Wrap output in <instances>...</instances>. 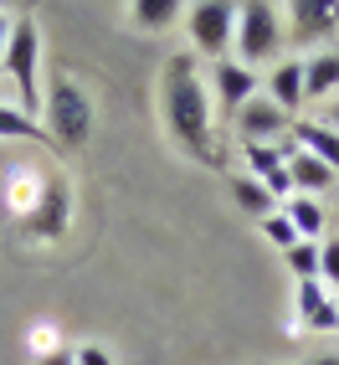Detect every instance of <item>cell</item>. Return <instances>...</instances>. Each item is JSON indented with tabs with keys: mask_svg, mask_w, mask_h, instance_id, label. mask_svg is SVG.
I'll return each instance as SVG.
<instances>
[{
	"mask_svg": "<svg viewBox=\"0 0 339 365\" xmlns=\"http://www.w3.org/2000/svg\"><path fill=\"white\" fill-rule=\"evenodd\" d=\"M0 88H6V72H0Z\"/></svg>",
	"mask_w": 339,
	"mask_h": 365,
	"instance_id": "83f0119b",
	"label": "cell"
},
{
	"mask_svg": "<svg viewBox=\"0 0 339 365\" xmlns=\"http://www.w3.org/2000/svg\"><path fill=\"white\" fill-rule=\"evenodd\" d=\"M231 124H236L241 144H283V134L293 129V118H288L273 98H262V93H257V98H252L247 108H241V113L231 118Z\"/></svg>",
	"mask_w": 339,
	"mask_h": 365,
	"instance_id": "30bf717a",
	"label": "cell"
},
{
	"mask_svg": "<svg viewBox=\"0 0 339 365\" xmlns=\"http://www.w3.org/2000/svg\"><path fill=\"white\" fill-rule=\"evenodd\" d=\"M252 98H257V72H252V67H241V62H231V57L211 67V103H216V113H221V118H236Z\"/></svg>",
	"mask_w": 339,
	"mask_h": 365,
	"instance_id": "9c48e42d",
	"label": "cell"
},
{
	"mask_svg": "<svg viewBox=\"0 0 339 365\" xmlns=\"http://www.w3.org/2000/svg\"><path fill=\"white\" fill-rule=\"evenodd\" d=\"M160 118L165 134L180 144L190 160L221 165V144H216V103L201 78V62L190 52H170L160 67Z\"/></svg>",
	"mask_w": 339,
	"mask_h": 365,
	"instance_id": "6da1fadb",
	"label": "cell"
},
{
	"mask_svg": "<svg viewBox=\"0 0 339 365\" xmlns=\"http://www.w3.org/2000/svg\"><path fill=\"white\" fill-rule=\"evenodd\" d=\"M11 26H16V16H11V11H0V57H6V41H11Z\"/></svg>",
	"mask_w": 339,
	"mask_h": 365,
	"instance_id": "484cf974",
	"label": "cell"
},
{
	"mask_svg": "<svg viewBox=\"0 0 339 365\" xmlns=\"http://www.w3.org/2000/svg\"><path fill=\"white\" fill-rule=\"evenodd\" d=\"M288 144L313 160H324L334 175H339V134L329 124H319V118H293V129H288Z\"/></svg>",
	"mask_w": 339,
	"mask_h": 365,
	"instance_id": "7c38bea8",
	"label": "cell"
},
{
	"mask_svg": "<svg viewBox=\"0 0 339 365\" xmlns=\"http://www.w3.org/2000/svg\"><path fill=\"white\" fill-rule=\"evenodd\" d=\"M262 98H273L288 118H303L308 93H303V57H283L268 67V83H262Z\"/></svg>",
	"mask_w": 339,
	"mask_h": 365,
	"instance_id": "8fae6325",
	"label": "cell"
},
{
	"mask_svg": "<svg viewBox=\"0 0 339 365\" xmlns=\"http://www.w3.org/2000/svg\"><path fill=\"white\" fill-rule=\"evenodd\" d=\"M124 21L134 31H165V26H175V21H185V6L180 0H129Z\"/></svg>",
	"mask_w": 339,
	"mask_h": 365,
	"instance_id": "2e32d148",
	"label": "cell"
},
{
	"mask_svg": "<svg viewBox=\"0 0 339 365\" xmlns=\"http://www.w3.org/2000/svg\"><path fill=\"white\" fill-rule=\"evenodd\" d=\"M41 185H46V175H41L36 165H11V170H6V211L16 216V222L36 206Z\"/></svg>",
	"mask_w": 339,
	"mask_h": 365,
	"instance_id": "9a60e30c",
	"label": "cell"
},
{
	"mask_svg": "<svg viewBox=\"0 0 339 365\" xmlns=\"http://www.w3.org/2000/svg\"><path fill=\"white\" fill-rule=\"evenodd\" d=\"M319 124H329V129L339 134V93H334V98H329V108L319 113Z\"/></svg>",
	"mask_w": 339,
	"mask_h": 365,
	"instance_id": "d4e9b609",
	"label": "cell"
},
{
	"mask_svg": "<svg viewBox=\"0 0 339 365\" xmlns=\"http://www.w3.org/2000/svg\"><path fill=\"white\" fill-rule=\"evenodd\" d=\"M41 129L57 150H83L98 129V103H93L88 83H78L72 72H52L46 98H41Z\"/></svg>",
	"mask_w": 339,
	"mask_h": 365,
	"instance_id": "3957f363",
	"label": "cell"
},
{
	"mask_svg": "<svg viewBox=\"0 0 339 365\" xmlns=\"http://www.w3.org/2000/svg\"><path fill=\"white\" fill-rule=\"evenodd\" d=\"M72 360L78 365H113V350L98 345V339H83V345H72Z\"/></svg>",
	"mask_w": 339,
	"mask_h": 365,
	"instance_id": "603a6c76",
	"label": "cell"
},
{
	"mask_svg": "<svg viewBox=\"0 0 339 365\" xmlns=\"http://www.w3.org/2000/svg\"><path fill=\"white\" fill-rule=\"evenodd\" d=\"M283 262H288V273H293V283L319 278V242H293V247L283 252Z\"/></svg>",
	"mask_w": 339,
	"mask_h": 365,
	"instance_id": "ffe728a7",
	"label": "cell"
},
{
	"mask_svg": "<svg viewBox=\"0 0 339 365\" xmlns=\"http://www.w3.org/2000/svg\"><path fill=\"white\" fill-rule=\"evenodd\" d=\"M319 283L329 288V294H339V237L319 242Z\"/></svg>",
	"mask_w": 339,
	"mask_h": 365,
	"instance_id": "7402d4cb",
	"label": "cell"
},
{
	"mask_svg": "<svg viewBox=\"0 0 339 365\" xmlns=\"http://www.w3.org/2000/svg\"><path fill=\"white\" fill-rule=\"evenodd\" d=\"M303 93H308V103H329L339 93V52L334 46L303 57Z\"/></svg>",
	"mask_w": 339,
	"mask_h": 365,
	"instance_id": "4fadbf2b",
	"label": "cell"
},
{
	"mask_svg": "<svg viewBox=\"0 0 339 365\" xmlns=\"http://www.w3.org/2000/svg\"><path fill=\"white\" fill-rule=\"evenodd\" d=\"M16 227H21V237H26V242H62L67 227H72V185H67L62 175H46L36 206L21 216Z\"/></svg>",
	"mask_w": 339,
	"mask_h": 365,
	"instance_id": "8992f818",
	"label": "cell"
},
{
	"mask_svg": "<svg viewBox=\"0 0 339 365\" xmlns=\"http://www.w3.org/2000/svg\"><path fill=\"white\" fill-rule=\"evenodd\" d=\"M293 329L334 334V329H339V294H329L319 278L293 283Z\"/></svg>",
	"mask_w": 339,
	"mask_h": 365,
	"instance_id": "ba28073f",
	"label": "cell"
},
{
	"mask_svg": "<svg viewBox=\"0 0 339 365\" xmlns=\"http://www.w3.org/2000/svg\"><path fill=\"white\" fill-rule=\"evenodd\" d=\"M41 139H46L41 118L21 113L11 98H0V144H41Z\"/></svg>",
	"mask_w": 339,
	"mask_h": 365,
	"instance_id": "ac0fdd59",
	"label": "cell"
},
{
	"mask_svg": "<svg viewBox=\"0 0 339 365\" xmlns=\"http://www.w3.org/2000/svg\"><path fill=\"white\" fill-rule=\"evenodd\" d=\"M0 72H6L11 103L21 113L41 118V98H46V41H41V26L31 16H16L11 41H6V57H0Z\"/></svg>",
	"mask_w": 339,
	"mask_h": 365,
	"instance_id": "7a4b0ae2",
	"label": "cell"
},
{
	"mask_svg": "<svg viewBox=\"0 0 339 365\" xmlns=\"http://www.w3.org/2000/svg\"><path fill=\"white\" fill-rule=\"evenodd\" d=\"M283 46H288V26H283V6L273 0H247L236 6V41H231V62L241 67H273L283 62Z\"/></svg>",
	"mask_w": 339,
	"mask_h": 365,
	"instance_id": "277c9868",
	"label": "cell"
},
{
	"mask_svg": "<svg viewBox=\"0 0 339 365\" xmlns=\"http://www.w3.org/2000/svg\"><path fill=\"white\" fill-rule=\"evenodd\" d=\"M283 26H288V41L293 46H319L339 31V0H293L283 6Z\"/></svg>",
	"mask_w": 339,
	"mask_h": 365,
	"instance_id": "52a82bcc",
	"label": "cell"
},
{
	"mask_svg": "<svg viewBox=\"0 0 339 365\" xmlns=\"http://www.w3.org/2000/svg\"><path fill=\"white\" fill-rule=\"evenodd\" d=\"M231 196H236V206L247 211V216H257V222H262V216H273V211H278L273 190L262 185V180H252V175H236V180H231Z\"/></svg>",
	"mask_w": 339,
	"mask_h": 365,
	"instance_id": "d6986e66",
	"label": "cell"
},
{
	"mask_svg": "<svg viewBox=\"0 0 339 365\" xmlns=\"http://www.w3.org/2000/svg\"><path fill=\"white\" fill-rule=\"evenodd\" d=\"M31 365H78V360H72V350H62V345H57V350H46V355H36Z\"/></svg>",
	"mask_w": 339,
	"mask_h": 365,
	"instance_id": "cb8c5ba5",
	"label": "cell"
},
{
	"mask_svg": "<svg viewBox=\"0 0 339 365\" xmlns=\"http://www.w3.org/2000/svg\"><path fill=\"white\" fill-rule=\"evenodd\" d=\"M185 36H190V57H206L211 67L231 57L236 41V6L231 0H190L185 6Z\"/></svg>",
	"mask_w": 339,
	"mask_h": 365,
	"instance_id": "5b68a950",
	"label": "cell"
},
{
	"mask_svg": "<svg viewBox=\"0 0 339 365\" xmlns=\"http://www.w3.org/2000/svg\"><path fill=\"white\" fill-rule=\"evenodd\" d=\"M283 216L293 222V232H298L303 242H324L329 211H324V201H319V196H288V201H283Z\"/></svg>",
	"mask_w": 339,
	"mask_h": 365,
	"instance_id": "e0dca14e",
	"label": "cell"
},
{
	"mask_svg": "<svg viewBox=\"0 0 339 365\" xmlns=\"http://www.w3.org/2000/svg\"><path fill=\"white\" fill-rule=\"evenodd\" d=\"M262 237H268V242H273L278 252H288V247H293V242H303V237L293 232V222H288V216H283V206H278L273 216H262Z\"/></svg>",
	"mask_w": 339,
	"mask_h": 365,
	"instance_id": "44dd1931",
	"label": "cell"
},
{
	"mask_svg": "<svg viewBox=\"0 0 339 365\" xmlns=\"http://www.w3.org/2000/svg\"><path fill=\"white\" fill-rule=\"evenodd\" d=\"M288 180H293V196H324L339 175H334L324 160H313V155H303V150L288 144Z\"/></svg>",
	"mask_w": 339,
	"mask_h": 365,
	"instance_id": "5bb4252c",
	"label": "cell"
},
{
	"mask_svg": "<svg viewBox=\"0 0 339 365\" xmlns=\"http://www.w3.org/2000/svg\"><path fill=\"white\" fill-rule=\"evenodd\" d=\"M308 365H339V355H313Z\"/></svg>",
	"mask_w": 339,
	"mask_h": 365,
	"instance_id": "4316f807",
	"label": "cell"
}]
</instances>
